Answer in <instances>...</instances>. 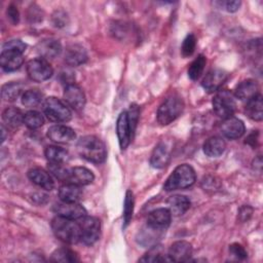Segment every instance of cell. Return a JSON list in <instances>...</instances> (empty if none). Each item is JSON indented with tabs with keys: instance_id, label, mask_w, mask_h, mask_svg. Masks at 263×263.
Segmentation results:
<instances>
[{
	"instance_id": "obj_1",
	"label": "cell",
	"mask_w": 263,
	"mask_h": 263,
	"mask_svg": "<svg viewBox=\"0 0 263 263\" xmlns=\"http://www.w3.org/2000/svg\"><path fill=\"white\" fill-rule=\"evenodd\" d=\"M78 154L92 163H102L107 158V148L96 136H84L77 143Z\"/></svg>"
},
{
	"instance_id": "obj_2",
	"label": "cell",
	"mask_w": 263,
	"mask_h": 263,
	"mask_svg": "<svg viewBox=\"0 0 263 263\" xmlns=\"http://www.w3.org/2000/svg\"><path fill=\"white\" fill-rule=\"evenodd\" d=\"M51 228L54 235L64 242L76 243L80 240V225L72 219L57 216L51 221Z\"/></svg>"
},
{
	"instance_id": "obj_3",
	"label": "cell",
	"mask_w": 263,
	"mask_h": 263,
	"mask_svg": "<svg viewBox=\"0 0 263 263\" xmlns=\"http://www.w3.org/2000/svg\"><path fill=\"white\" fill-rule=\"evenodd\" d=\"M196 175L193 167L189 164L183 163L178 165L174 172L166 179L163 188L166 191L185 189L192 186L195 182Z\"/></svg>"
},
{
	"instance_id": "obj_4",
	"label": "cell",
	"mask_w": 263,
	"mask_h": 263,
	"mask_svg": "<svg viewBox=\"0 0 263 263\" xmlns=\"http://www.w3.org/2000/svg\"><path fill=\"white\" fill-rule=\"evenodd\" d=\"M184 109V102L181 97L173 95L166 98L157 110V121L161 125H167L178 118Z\"/></svg>"
},
{
	"instance_id": "obj_5",
	"label": "cell",
	"mask_w": 263,
	"mask_h": 263,
	"mask_svg": "<svg viewBox=\"0 0 263 263\" xmlns=\"http://www.w3.org/2000/svg\"><path fill=\"white\" fill-rule=\"evenodd\" d=\"M42 109L46 117L52 122H67L72 117L71 110L68 106L54 97L46 98L43 102Z\"/></svg>"
},
{
	"instance_id": "obj_6",
	"label": "cell",
	"mask_w": 263,
	"mask_h": 263,
	"mask_svg": "<svg viewBox=\"0 0 263 263\" xmlns=\"http://www.w3.org/2000/svg\"><path fill=\"white\" fill-rule=\"evenodd\" d=\"M213 109L216 115L223 119L232 117L236 110L234 96L227 89L219 90L213 99Z\"/></svg>"
},
{
	"instance_id": "obj_7",
	"label": "cell",
	"mask_w": 263,
	"mask_h": 263,
	"mask_svg": "<svg viewBox=\"0 0 263 263\" xmlns=\"http://www.w3.org/2000/svg\"><path fill=\"white\" fill-rule=\"evenodd\" d=\"M29 78L33 81L42 82L49 79L53 74V69L47 60L38 58L30 60L26 65Z\"/></svg>"
},
{
	"instance_id": "obj_8",
	"label": "cell",
	"mask_w": 263,
	"mask_h": 263,
	"mask_svg": "<svg viewBox=\"0 0 263 263\" xmlns=\"http://www.w3.org/2000/svg\"><path fill=\"white\" fill-rule=\"evenodd\" d=\"M80 240L85 245H93L101 234V222L96 217L84 216L80 219Z\"/></svg>"
},
{
	"instance_id": "obj_9",
	"label": "cell",
	"mask_w": 263,
	"mask_h": 263,
	"mask_svg": "<svg viewBox=\"0 0 263 263\" xmlns=\"http://www.w3.org/2000/svg\"><path fill=\"white\" fill-rule=\"evenodd\" d=\"M164 231L165 230H163V229L155 228L146 223L137 233L136 240L140 246H142L144 248H151V247L157 245L158 240L164 234Z\"/></svg>"
},
{
	"instance_id": "obj_10",
	"label": "cell",
	"mask_w": 263,
	"mask_h": 263,
	"mask_svg": "<svg viewBox=\"0 0 263 263\" xmlns=\"http://www.w3.org/2000/svg\"><path fill=\"white\" fill-rule=\"evenodd\" d=\"M53 212L58 216H62L72 220H78L86 216V210L78 202H57L53 208Z\"/></svg>"
},
{
	"instance_id": "obj_11",
	"label": "cell",
	"mask_w": 263,
	"mask_h": 263,
	"mask_svg": "<svg viewBox=\"0 0 263 263\" xmlns=\"http://www.w3.org/2000/svg\"><path fill=\"white\" fill-rule=\"evenodd\" d=\"M171 153H172V145L167 141H161L159 142L150 157V164L155 168H162L164 167L171 159Z\"/></svg>"
},
{
	"instance_id": "obj_12",
	"label": "cell",
	"mask_w": 263,
	"mask_h": 263,
	"mask_svg": "<svg viewBox=\"0 0 263 263\" xmlns=\"http://www.w3.org/2000/svg\"><path fill=\"white\" fill-rule=\"evenodd\" d=\"M64 100L76 111L82 110L85 105V96L83 90L74 83L66 85L64 90Z\"/></svg>"
},
{
	"instance_id": "obj_13",
	"label": "cell",
	"mask_w": 263,
	"mask_h": 263,
	"mask_svg": "<svg viewBox=\"0 0 263 263\" xmlns=\"http://www.w3.org/2000/svg\"><path fill=\"white\" fill-rule=\"evenodd\" d=\"M227 78L228 73L226 71L222 69H213L209 71L208 74L203 77L201 85L206 91L214 92L224 84Z\"/></svg>"
},
{
	"instance_id": "obj_14",
	"label": "cell",
	"mask_w": 263,
	"mask_h": 263,
	"mask_svg": "<svg viewBox=\"0 0 263 263\" xmlns=\"http://www.w3.org/2000/svg\"><path fill=\"white\" fill-rule=\"evenodd\" d=\"M116 133H117L120 149L125 150L127 148V146L129 145L130 140L133 138L126 111H122L117 118Z\"/></svg>"
},
{
	"instance_id": "obj_15",
	"label": "cell",
	"mask_w": 263,
	"mask_h": 263,
	"mask_svg": "<svg viewBox=\"0 0 263 263\" xmlns=\"http://www.w3.org/2000/svg\"><path fill=\"white\" fill-rule=\"evenodd\" d=\"M192 254V246L188 241L178 240L174 242L167 252L170 261L175 262H186L190 259Z\"/></svg>"
},
{
	"instance_id": "obj_16",
	"label": "cell",
	"mask_w": 263,
	"mask_h": 263,
	"mask_svg": "<svg viewBox=\"0 0 263 263\" xmlns=\"http://www.w3.org/2000/svg\"><path fill=\"white\" fill-rule=\"evenodd\" d=\"M47 137L52 142L60 143V144H66V143H71L73 140H75L76 134L73 128H71L67 125L57 124V125H52L48 128Z\"/></svg>"
},
{
	"instance_id": "obj_17",
	"label": "cell",
	"mask_w": 263,
	"mask_h": 263,
	"mask_svg": "<svg viewBox=\"0 0 263 263\" xmlns=\"http://www.w3.org/2000/svg\"><path fill=\"white\" fill-rule=\"evenodd\" d=\"M221 130L226 138L230 140H234V139L240 138L245 134L246 127L243 122L240 119L236 117H229V118H226L222 123Z\"/></svg>"
},
{
	"instance_id": "obj_18",
	"label": "cell",
	"mask_w": 263,
	"mask_h": 263,
	"mask_svg": "<svg viewBox=\"0 0 263 263\" xmlns=\"http://www.w3.org/2000/svg\"><path fill=\"white\" fill-rule=\"evenodd\" d=\"M171 219L172 214L170 210L165 208H160L149 213L146 223L155 228L165 230L171 223Z\"/></svg>"
},
{
	"instance_id": "obj_19",
	"label": "cell",
	"mask_w": 263,
	"mask_h": 263,
	"mask_svg": "<svg viewBox=\"0 0 263 263\" xmlns=\"http://www.w3.org/2000/svg\"><path fill=\"white\" fill-rule=\"evenodd\" d=\"M23 63H24L23 53L2 49V52L0 55V65L5 72H12L17 70L23 65Z\"/></svg>"
},
{
	"instance_id": "obj_20",
	"label": "cell",
	"mask_w": 263,
	"mask_h": 263,
	"mask_svg": "<svg viewBox=\"0 0 263 263\" xmlns=\"http://www.w3.org/2000/svg\"><path fill=\"white\" fill-rule=\"evenodd\" d=\"M87 61V52L79 44H71L66 48L65 62L72 67H77Z\"/></svg>"
},
{
	"instance_id": "obj_21",
	"label": "cell",
	"mask_w": 263,
	"mask_h": 263,
	"mask_svg": "<svg viewBox=\"0 0 263 263\" xmlns=\"http://www.w3.org/2000/svg\"><path fill=\"white\" fill-rule=\"evenodd\" d=\"M28 178L37 186L45 189V190H52L54 188V181L52 180L51 176L48 172L40 168V167H33L28 171Z\"/></svg>"
},
{
	"instance_id": "obj_22",
	"label": "cell",
	"mask_w": 263,
	"mask_h": 263,
	"mask_svg": "<svg viewBox=\"0 0 263 263\" xmlns=\"http://www.w3.org/2000/svg\"><path fill=\"white\" fill-rule=\"evenodd\" d=\"M95 179L91 171L84 166H75L70 168L68 183L75 184L77 186H84L90 184Z\"/></svg>"
},
{
	"instance_id": "obj_23",
	"label": "cell",
	"mask_w": 263,
	"mask_h": 263,
	"mask_svg": "<svg viewBox=\"0 0 263 263\" xmlns=\"http://www.w3.org/2000/svg\"><path fill=\"white\" fill-rule=\"evenodd\" d=\"M37 51L42 57V59H54L62 51V45L59 40L55 39H44L40 41L37 45Z\"/></svg>"
},
{
	"instance_id": "obj_24",
	"label": "cell",
	"mask_w": 263,
	"mask_h": 263,
	"mask_svg": "<svg viewBox=\"0 0 263 263\" xmlns=\"http://www.w3.org/2000/svg\"><path fill=\"white\" fill-rule=\"evenodd\" d=\"M259 93V85L253 79H247L237 84L234 96L240 101H249Z\"/></svg>"
},
{
	"instance_id": "obj_25",
	"label": "cell",
	"mask_w": 263,
	"mask_h": 263,
	"mask_svg": "<svg viewBox=\"0 0 263 263\" xmlns=\"http://www.w3.org/2000/svg\"><path fill=\"white\" fill-rule=\"evenodd\" d=\"M246 114L253 120L261 121L263 118V103H262V96L258 93L254 98L247 101L245 107Z\"/></svg>"
},
{
	"instance_id": "obj_26",
	"label": "cell",
	"mask_w": 263,
	"mask_h": 263,
	"mask_svg": "<svg viewBox=\"0 0 263 263\" xmlns=\"http://www.w3.org/2000/svg\"><path fill=\"white\" fill-rule=\"evenodd\" d=\"M203 152L210 157H218L225 151V141L217 136L209 138L203 144Z\"/></svg>"
},
{
	"instance_id": "obj_27",
	"label": "cell",
	"mask_w": 263,
	"mask_h": 263,
	"mask_svg": "<svg viewBox=\"0 0 263 263\" xmlns=\"http://www.w3.org/2000/svg\"><path fill=\"white\" fill-rule=\"evenodd\" d=\"M168 210L174 216H181L190 208V200L184 195H173L167 199Z\"/></svg>"
},
{
	"instance_id": "obj_28",
	"label": "cell",
	"mask_w": 263,
	"mask_h": 263,
	"mask_svg": "<svg viewBox=\"0 0 263 263\" xmlns=\"http://www.w3.org/2000/svg\"><path fill=\"white\" fill-rule=\"evenodd\" d=\"M81 194L82 192L80 187L71 183H67L59 189V196L61 200L66 202H78Z\"/></svg>"
},
{
	"instance_id": "obj_29",
	"label": "cell",
	"mask_w": 263,
	"mask_h": 263,
	"mask_svg": "<svg viewBox=\"0 0 263 263\" xmlns=\"http://www.w3.org/2000/svg\"><path fill=\"white\" fill-rule=\"evenodd\" d=\"M24 115L22 111L14 107L6 108L2 113V119L3 121L8 124L11 127L20 126L22 123H24Z\"/></svg>"
},
{
	"instance_id": "obj_30",
	"label": "cell",
	"mask_w": 263,
	"mask_h": 263,
	"mask_svg": "<svg viewBox=\"0 0 263 263\" xmlns=\"http://www.w3.org/2000/svg\"><path fill=\"white\" fill-rule=\"evenodd\" d=\"M45 157L49 162L64 163L69 158V153L66 149L58 146H48L44 151Z\"/></svg>"
},
{
	"instance_id": "obj_31",
	"label": "cell",
	"mask_w": 263,
	"mask_h": 263,
	"mask_svg": "<svg viewBox=\"0 0 263 263\" xmlns=\"http://www.w3.org/2000/svg\"><path fill=\"white\" fill-rule=\"evenodd\" d=\"M51 261L53 262H64V263H72V262H76L79 260L77 254L67 248H61L55 250L52 254H51Z\"/></svg>"
},
{
	"instance_id": "obj_32",
	"label": "cell",
	"mask_w": 263,
	"mask_h": 263,
	"mask_svg": "<svg viewBox=\"0 0 263 263\" xmlns=\"http://www.w3.org/2000/svg\"><path fill=\"white\" fill-rule=\"evenodd\" d=\"M23 90V84L20 82H9L2 86L1 96L4 101L12 102L21 95Z\"/></svg>"
},
{
	"instance_id": "obj_33",
	"label": "cell",
	"mask_w": 263,
	"mask_h": 263,
	"mask_svg": "<svg viewBox=\"0 0 263 263\" xmlns=\"http://www.w3.org/2000/svg\"><path fill=\"white\" fill-rule=\"evenodd\" d=\"M139 261L141 262H162V261H170L167 255L164 254L163 249L161 246L155 245L150 248L148 253H146Z\"/></svg>"
},
{
	"instance_id": "obj_34",
	"label": "cell",
	"mask_w": 263,
	"mask_h": 263,
	"mask_svg": "<svg viewBox=\"0 0 263 263\" xmlns=\"http://www.w3.org/2000/svg\"><path fill=\"white\" fill-rule=\"evenodd\" d=\"M43 95L39 89L33 88L25 91L22 96V103L26 107H36L42 102Z\"/></svg>"
},
{
	"instance_id": "obj_35",
	"label": "cell",
	"mask_w": 263,
	"mask_h": 263,
	"mask_svg": "<svg viewBox=\"0 0 263 263\" xmlns=\"http://www.w3.org/2000/svg\"><path fill=\"white\" fill-rule=\"evenodd\" d=\"M206 60L202 54H199L189 66L188 69V76L191 80H196L202 74Z\"/></svg>"
},
{
	"instance_id": "obj_36",
	"label": "cell",
	"mask_w": 263,
	"mask_h": 263,
	"mask_svg": "<svg viewBox=\"0 0 263 263\" xmlns=\"http://www.w3.org/2000/svg\"><path fill=\"white\" fill-rule=\"evenodd\" d=\"M24 123L31 129L38 128L43 125L44 117L38 111H29L24 115Z\"/></svg>"
},
{
	"instance_id": "obj_37",
	"label": "cell",
	"mask_w": 263,
	"mask_h": 263,
	"mask_svg": "<svg viewBox=\"0 0 263 263\" xmlns=\"http://www.w3.org/2000/svg\"><path fill=\"white\" fill-rule=\"evenodd\" d=\"M134 204H135V200H134L133 192L130 190H127L124 198V205H123V228H125L132 220L133 213H134Z\"/></svg>"
},
{
	"instance_id": "obj_38",
	"label": "cell",
	"mask_w": 263,
	"mask_h": 263,
	"mask_svg": "<svg viewBox=\"0 0 263 263\" xmlns=\"http://www.w3.org/2000/svg\"><path fill=\"white\" fill-rule=\"evenodd\" d=\"M48 171L51 173L58 180L62 182L68 183L69 180V173L70 168H67L63 165V163H53L49 162L48 163Z\"/></svg>"
},
{
	"instance_id": "obj_39",
	"label": "cell",
	"mask_w": 263,
	"mask_h": 263,
	"mask_svg": "<svg viewBox=\"0 0 263 263\" xmlns=\"http://www.w3.org/2000/svg\"><path fill=\"white\" fill-rule=\"evenodd\" d=\"M196 46V38L193 34H188L183 43H182V47H181V52L183 57H190L195 49Z\"/></svg>"
},
{
	"instance_id": "obj_40",
	"label": "cell",
	"mask_w": 263,
	"mask_h": 263,
	"mask_svg": "<svg viewBox=\"0 0 263 263\" xmlns=\"http://www.w3.org/2000/svg\"><path fill=\"white\" fill-rule=\"evenodd\" d=\"M127 112V118H128V123H129V127L132 130V135L134 136V133L136 130L137 127V123H138V119H139V115H140V110L139 107L135 104L129 106V109Z\"/></svg>"
},
{
	"instance_id": "obj_41",
	"label": "cell",
	"mask_w": 263,
	"mask_h": 263,
	"mask_svg": "<svg viewBox=\"0 0 263 263\" xmlns=\"http://www.w3.org/2000/svg\"><path fill=\"white\" fill-rule=\"evenodd\" d=\"M26 47H27V45L22 40L14 39V40H9L6 43H4L2 49L24 53V51L26 50Z\"/></svg>"
},
{
	"instance_id": "obj_42",
	"label": "cell",
	"mask_w": 263,
	"mask_h": 263,
	"mask_svg": "<svg viewBox=\"0 0 263 263\" xmlns=\"http://www.w3.org/2000/svg\"><path fill=\"white\" fill-rule=\"evenodd\" d=\"M229 252L230 254L235 257L236 259H239V260H243L247 258L248 254H247V251L245 250V248L239 245V243H232L230 247H229Z\"/></svg>"
},
{
	"instance_id": "obj_43",
	"label": "cell",
	"mask_w": 263,
	"mask_h": 263,
	"mask_svg": "<svg viewBox=\"0 0 263 263\" xmlns=\"http://www.w3.org/2000/svg\"><path fill=\"white\" fill-rule=\"evenodd\" d=\"M67 13L63 10H57L53 14H52V22L54 24L55 27H64L67 24Z\"/></svg>"
},
{
	"instance_id": "obj_44",
	"label": "cell",
	"mask_w": 263,
	"mask_h": 263,
	"mask_svg": "<svg viewBox=\"0 0 263 263\" xmlns=\"http://www.w3.org/2000/svg\"><path fill=\"white\" fill-rule=\"evenodd\" d=\"M217 3L228 12H235L240 6V1H220Z\"/></svg>"
},
{
	"instance_id": "obj_45",
	"label": "cell",
	"mask_w": 263,
	"mask_h": 263,
	"mask_svg": "<svg viewBox=\"0 0 263 263\" xmlns=\"http://www.w3.org/2000/svg\"><path fill=\"white\" fill-rule=\"evenodd\" d=\"M6 14H7V17L9 18V21H10L13 25H16V24L18 23V21H20V13H18L17 8H16L13 4H10V5L7 7Z\"/></svg>"
},
{
	"instance_id": "obj_46",
	"label": "cell",
	"mask_w": 263,
	"mask_h": 263,
	"mask_svg": "<svg viewBox=\"0 0 263 263\" xmlns=\"http://www.w3.org/2000/svg\"><path fill=\"white\" fill-rule=\"evenodd\" d=\"M252 209L250 206H242L240 209V212H239V218L241 221H246L250 218V216L252 215Z\"/></svg>"
},
{
	"instance_id": "obj_47",
	"label": "cell",
	"mask_w": 263,
	"mask_h": 263,
	"mask_svg": "<svg viewBox=\"0 0 263 263\" xmlns=\"http://www.w3.org/2000/svg\"><path fill=\"white\" fill-rule=\"evenodd\" d=\"M257 141H258V132L254 130L246 139V144H248V145H250L252 147H255L256 144H257Z\"/></svg>"
},
{
	"instance_id": "obj_48",
	"label": "cell",
	"mask_w": 263,
	"mask_h": 263,
	"mask_svg": "<svg viewBox=\"0 0 263 263\" xmlns=\"http://www.w3.org/2000/svg\"><path fill=\"white\" fill-rule=\"evenodd\" d=\"M2 142L5 140V128H4V126L2 125Z\"/></svg>"
}]
</instances>
